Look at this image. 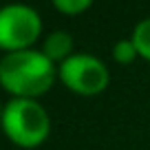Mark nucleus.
<instances>
[{
  "instance_id": "nucleus-4",
  "label": "nucleus",
  "mask_w": 150,
  "mask_h": 150,
  "mask_svg": "<svg viewBox=\"0 0 150 150\" xmlns=\"http://www.w3.org/2000/svg\"><path fill=\"white\" fill-rule=\"evenodd\" d=\"M57 75L64 86L77 95H99L108 86V69L99 57L91 53H73L57 69Z\"/></svg>"
},
{
  "instance_id": "nucleus-7",
  "label": "nucleus",
  "mask_w": 150,
  "mask_h": 150,
  "mask_svg": "<svg viewBox=\"0 0 150 150\" xmlns=\"http://www.w3.org/2000/svg\"><path fill=\"white\" fill-rule=\"evenodd\" d=\"M137 55H139V53H137L132 40H119V42L112 47V57H115L119 64H130Z\"/></svg>"
},
{
  "instance_id": "nucleus-9",
  "label": "nucleus",
  "mask_w": 150,
  "mask_h": 150,
  "mask_svg": "<svg viewBox=\"0 0 150 150\" xmlns=\"http://www.w3.org/2000/svg\"><path fill=\"white\" fill-rule=\"evenodd\" d=\"M2 110H5V106H2V104H0V122H2Z\"/></svg>"
},
{
  "instance_id": "nucleus-8",
  "label": "nucleus",
  "mask_w": 150,
  "mask_h": 150,
  "mask_svg": "<svg viewBox=\"0 0 150 150\" xmlns=\"http://www.w3.org/2000/svg\"><path fill=\"white\" fill-rule=\"evenodd\" d=\"M53 7L57 11H62V13L77 16V13H82V11H86L91 7V0H55Z\"/></svg>"
},
{
  "instance_id": "nucleus-6",
  "label": "nucleus",
  "mask_w": 150,
  "mask_h": 150,
  "mask_svg": "<svg viewBox=\"0 0 150 150\" xmlns=\"http://www.w3.org/2000/svg\"><path fill=\"white\" fill-rule=\"evenodd\" d=\"M130 40H132V44H135L139 57H144V60L150 62V18L141 20V22L137 24Z\"/></svg>"
},
{
  "instance_id": "nucleus-3",
  "label": "nucleus",
  "mask_w": 150,
  "mask_h": 150,
  "mask_svg": "<svg viewBox=\"0 0 150 150\" xmlns=\"http://www.w3.org/2000/svg\"><path fill=\"white\" fill-rule=\"evenodd\" d=\"M42 33V18L29 5L0 7V49L13 53L27 51Z\"/></svg>"
},
{
  "instance_id": "nucleus-5",
  "label": "nucleus",
  "mask_w": 150,
  "mask_h": 150,
  "mask_svg": "<svg viewBox=\"0 0 150 150\" xmlns=\"http://www.w3.org/2000/svg\"><path fill=\"white\" fill-rule=\"evenodd\" d=\"M73 38H71L69 31H53L47 35V40H44V49L42 53L49 57L51 62H64L69 60L71 55H73Z\"/></svg>"
},
{
  "instance_id": "nucleus-2",
  "label": "nucleus",
  "mask_w": 150,
  "mask_h": 150,
  "mask_svg": "<svg viewBox=\"0 0 150 150\" xmlns=\"http://www.w3.org/2000/svg\"><path fill=\"white\" fill-rule=\"evenodd\" d=\"M5 135L20 148H38L51 132V117L35 99L13 97L2 110L0 122Z\"/></svg>"
},
{
  "instance_id": "nucleus-1",
  "label": "nucleus",
  "mask_w": 150,
  "mask_h": 150,
  "mask_svg": "<svg viewBox=\"0 0 150 150\" xmlns=\"http://www.w3.org/2000/svg\"><path fill=\"white\" fill-rule=\"evenodd\" d=\"M57 69L42 51H13L0 60V86L13 97L35 99L55 82Z\"/></svg>"
}]
</instances>
